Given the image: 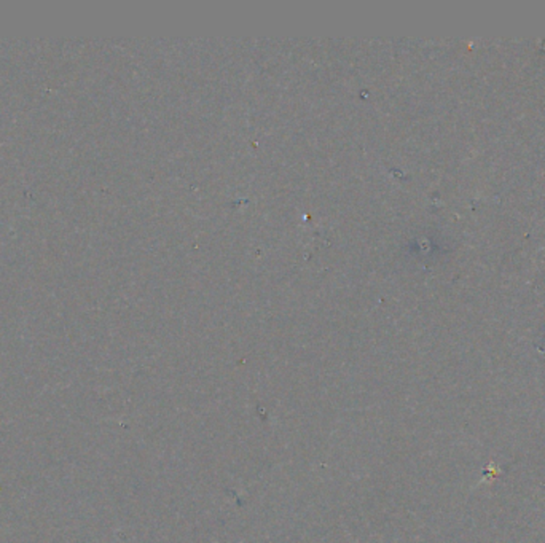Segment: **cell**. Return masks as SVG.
Masks as SVG:
<instances>
[{"instance_id":"6da1fadb","label":"cell","mask_w":545,"mask_h":543,"mask_svg":"<svg viewBox=\"0 0 545 543\" xmlns=\"http://www.w3.org/2000/svg\"><path fill=\"white\" fill-rule=\"evenodd\" d=\"M356 543H359V542H356Z\"/></svg>"}]
</instances>
